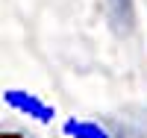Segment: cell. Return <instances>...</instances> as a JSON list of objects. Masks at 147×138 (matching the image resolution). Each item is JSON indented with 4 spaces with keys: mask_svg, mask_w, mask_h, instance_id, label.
Masks as SVG:
<instances>
[{
    "mask_svg": "<svg viewBox=\"0 0 147 138\" xmlns=\"http://www.w3.org/2000/svg\"><path fill=\"white\" fill-rule=\"evenodd\" d=\"M0 138H41V135L32 132L30 127H24V123L3 120V123H0Z\"/></svg>",
    "mask_w": 147,
    "mask_h": 138,
    "instance_id": "3957f363",
    "label": "cell"
},
{
    "mask_svg": "<svg viewBox=\"0 0 147 138\" xmlns=\"http://www.w3.org/2000/svg\"><path fill=\"white\" fill-rule=\"evenodd\" d=\"M62 132L68 138H112L100 120H91V118H68L62 123Z\"/></svg>",
    "mask_w": 147,
    "mask_h": 138,
    "instance_id": "7a4b0ae2",
    "label": "cell"
},
{
    "mask_svg": "<svg viewBox=\"0 0 147 138\" xmlns=\"http://www.w3.org/2000/svg\"><path fill=\"white\" fill-rule=\"evenodd\" d=\"M3 100H6L12 109H18L24 118H32L35 123H53V118H56V109L47 103V100H41L38 94H32V91L9 88L3 94Z\"/></svg>",
    "mask_w": 147,
    "mask_h": 138,
    "instance_id": "6da1fadb",
    "label": "cell"
}]
</instances>
